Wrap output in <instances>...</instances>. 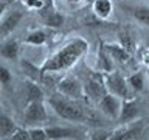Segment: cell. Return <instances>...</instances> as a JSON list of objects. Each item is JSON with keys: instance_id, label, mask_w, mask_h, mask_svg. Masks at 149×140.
<instances>
[{"instance_id": "12", "label": "cell", "mask_w": 149, "mask_h": 140, "mask_svg": "<svg viewBox=\"0 0 149 140\" xmlns=\"http://www.w3.org/2000/svg\"><path fill=\"white\" fill-rule=\"evenodd\" d=\"M106 45V48L107 51L110 53L112 56V59L115 61V64H120V65H129L130 64V61H132V53L127 50V48H124L123 45L120 44H104Z\"/></svg>"}, {"instance_id": "27", "label": "cell", "mask_w": 149, "mask_h": 140, "mask_svg": "<svg viewBox=\"0 0 149 140\" xmlns=\"http://www.w3.org/2000/svg\"><path fill=\"white\" fill-rule=\"evenodd\" d=\"M23 5L28 8V9H39L42 8V5H44V0H23Z\"/></svg>"}, {"instance_id": "18", "label": "cell", "mask_w": 149, "mask_h": 140, "mask_svg": "<svg viewBox=\"0 0 149 140\" xmlns=\"http://www.w3.org/2000/svg\"><path fill=\"white\" fill-rule=\"evenodd\" d=\"M20 67H22L23 73H25V76H26L28 79H33V81H36V83L42 84L45 73L42 72L40 65L37 67V65H34L33 62H30L28 59H22V61H20Z\"/></svg>"}, {"instance_id": "16", "label": "cell", "mask_w": 149, "mask_h": 140, "mask_svg": "<svg viewBox=\"0 0 149 140\" xmlns=\"http://www.w3.org/2000/svg\"><path fill=\"white\" fill-rule=\"evenodd\" d=\"M37 100H45V92L40 87L39 83L26 79L25 81V103L37 101Z\"/></svg>"}, {"instance_id": "23", "label": "cell", "mask_w": 149, "mask_h": 140, "mask_svg": "<svg viewBox=\"0 0 149 140\" xmlns=\"http://www.w3.org/2000/svg\"><path fill=\"white\" fill-rule=\"evenodd\" d=\"M28 129H30V139L31 140H48L47 129L42 128V126H31Z\"/></svg>"}, {"instance_id": "3", "label": "cell", "mask_w": 149, "mask_h": 140, "mask_svg": "<svg viewBox=\"0 0 149 140\" xmlns=\"http://www.w3.org/2000/svg\"><path fill=\"white\" fill-rule=\"evenodd\" d=\"M84 87H86V95L92 101L98 103L107 93L104 73L101 70H87V75L84 78Z\"/></svg>"}, {"instance_id": "25", "label": "cell", "mask_w": 149, "mask_h": 140, "mask_svg": "<svg viewBox=\"0 0 149 140\" xmlns=\"http://www.w3.org/2000/svg\"><path fill=\"white\" fill-rule=\"evenodd\" d=\"M0 83H2L3 87H8L9 84L13 83V73L8 70V67L2 65L0 67Z\"/></svg>"}, {"instance_id": "31", "label": "cell", "mask_w": 149, "mask_h": 140, "mask_svg": "<svg viewBox=\"0 0 149 140\" xmlns=\"http://www.w3.org/2000/svg\"><path fill=\"white\" fill-rule=\"evenodd\" d=\"M146 75H148V81H149V65H148V70H146Z\"/></svg>"}, {"instance_id": "19", "label": "cell", "mask_w": 149, "mask_h": 140, "mask_svg": "<svg viewBox=\"0 0 149 140\" xmlns=\"http://www.w3.org/2000/svg\"><path fill=\"white\" fill-rule=\"evenodd\" d=\"M17 128L19 126L16 125V121L8 114H5V112L0 114V139L2 140L11 139V135L17 131Z\"/></svg>"}, {"instance_id": "30", "label": "cell", "mask_w": 149, "mask_h": 140, "mask_svg": "<svg viewBox=\"0 0 149 140\" xmlns=\"http://www.w3.org/2000/svg\"><path fill=\"white\" fill-rule=\"evenodd\" d=\"M86 3H87V5H92V3H93V0H86Z\"/></svg>"}, {"instance_id": "9", "label": "cell", "mask_w": 149, "mask_h": 140, "mask_svg": "<svg viewBox=\"0 0 149 140\" xmlns=\"http://www.w3.org/2000/svg\"><path fill=\"white\" fill-rule=\"evenodd\" d=\"M121 106H123V100H121L120 97L113 95V93H110V92H107L106 95L96 103L98 112L102 114L109 120H118L120 112H121Z\"/></svg>"}, {"instance_id": "7", "label": "cell", "mask_w": 149, "mask_h": 140, "mask_svg": "<svg viewBox=\"0 0 149 140\" xmlns=\"http://www.w3.org/2000/svg\"><path fill=\"white\" fill-rule=\"evenodd\" d=\"M25 8H11V9H8V11L3 9L2 19H0V36H2L3 39L9 37V34L19 27V23L22 22V19L26 13Z\"/></svg>"}, {"instance_id": "6", "label": "cell", "mask_w": 149, "mask_h": 140, "mask_svg": "<svg viewBox=\"0 0 149 140\" xmlns=\"http://www.w3.org/2000/svg\"><path fill=\"white\" fill-rule=\"evenodd\" d=\"M56 90L62 95L72 97V98H78V100H84L87 98L86 95V87H84V81L76 75H65L58 81Z\"/></svg>"}, {"instance_id": "5", "label": "cell", "mask_w": 149, "mask_h": 140, "mask_svg": "<svg viewBox=\"0 0 149 140\" xmlns=\"http://www.w3.org/2000/svg\"><path fill=\"white\" fill-rule=\"evenodd\" d=\"M104 79H106V87L107 92L113 93V95L120 97L121 100H127V98H132V90L129 87L127 78H124L118 70H112V72L104 73Z\"/></svg>"}, {"instance_id": "21", "label": "cell", "mask_w": 149, "mask_h": 140, "mask_svg": "<svg viewBox=\"0 0 149 140\" xmlns=\"http://www.w3.org/2000/svg\"><path fill=\"white\" fill-rule=\"evenodd\" d=\"M23 42L28 45H34V47H40V45H45L48 42V34L44 31V30H31L28 34L25 36Z\"/></svg>"}, {"instance_id": "17", "label": "cell", "mask_w": 149, "mask_h": 140, "mask_svg": "<svg viewBox=\"0 0 149 140\" xmlns=\"http://www.w3.org/2000/svg\"><path fill=\"white\" fill-rule=\"evenodd\" d=\"M92 9L98 19L107 20L113 13V3H112V0H93Z\"/></svg>"}, {"instance_id": "29", "label": "cell", "mask_w": 149, "mask_h": 140, "mask_svg": "<svg viewBox=\"0 0 149 140\" xmlns=\"http://www.w3.org/2000/svg\"><path fill=\"white\" fill-rule=\"evenodd\" d=\"M11 2H16V0H3V3H2V6H8Z\"/></svg>"}, {"instance_id": "8", "label": "cell", "mask_w": 149, "mask_h": 140, "mask_svg": "<svg viewBox=\"0 0 149 140\" xmlns=\"http://www.w3.org/2000/svg\"><path fill=\"white\" fill-rule=\"evenodd\" d=\"M37 13H39L42 23L48 28H61L65 22L64 14L58 11L54 0H44V5H42V8Z\"/></svg>"}, {"instance_id": "28", "label": "cell", "mask_w": 149, "mask_h": 140, "mask_svg": "<svg viewBox=\"0 0 149 140\" xmlns=\"http://www.w3.org/2000/svg\"><path fill=\"white\" fill-rule=\"evenodd\" d=\"M64 2H67L68 5H79V3L86 2V0H64Z\"/></svg>"}, {"instance_id": "10", "label": "cell", "mask_w": 149, "mask_h": 140, "mask_svg": "<svg viewBox=\"0 0 149 140\" xmlns=\"http://www.w3.org/2000/svg\"><path fill=\"white\" fill-rule=\"evenodd\" d=\"M144 123L143 120H135L132 123L120 125L116 129L110 131L109 140H130L140 137V134H143Z\"/></svg>"}, {"instance_id": "22", "label": "cell", "mask_w": 149, "mask_h": 140, "mask_svg": "<svg viewBox=\"0 0 149 140\" xmlns=\"http://www.w3.org/2000/svg\"><path fill=\"white\" fill-rule=\"evenodd\" d=\"M129 13L138 23L149 27V6H132Z\"/></svg>"}, {"instance_id": "13", "label": "cell", "mask_w": 149, "mask_h": 140, "mask_svg": "<svg viewBox=\"0 0 149 140\" xmlns=\"http://www.w3.org/2000/svg\"><path fill=\"white\" fill-rule=\"evenodd\" d=\"M47 134H48V140H65V139H79L81 131L73 129V128H62V126H48Z\"/></svg>"}, {"instance_id": "1", "label": "cell", "mask_w": 149, "mask_h": 140, "mask_svg": "<svg viewBox=\"0 0 149 140\" xmlns=\"http://www.w3.org/2000/svg\"><path fill=\"white\" fill-rule=\"evenodd\" d=\"M88 51V42L81 36H76L73 39L58 48L54 53H51L40 65L44 73H59L72 69L79 59Z\"/></svg>"}, {"instance_id": "2", "label": "cell", "mask_w": 149, "mask_h": 140, "mask_svg": "<svg viewBox=\"0 0 149 140\" xmlns=\"http://www.w3.org/2000/svg\"><path fill=\"white\" fill-rule=\"evenodd\" d=\"M48 104L59 118L73 123H87L92 111L87 107V104H84L82 100L62 95L58 90L48 97Z\"/></svg>"}, {"instance_id": "24", "label": "cell", "mask_w": 149, "mask_h": 140, "mask_svg": "<svg viewBox=\"0 0 149 140\" xmlns=\"http://www.w3.org/2000/svg\"><path fill=\"white\" fill-rule=\"evenodd\" d=\"M9 140H31L30 139V129L26 126H19L17 131L11 135Z\"/></svg>"}, {"instance_id": "14", "label": "cell", "mask_w": 149, "mask_h": 140, "mask_svg": "<svg viewBox=\"0 0 149 140\" xmlns=\"http://www.w3.org/2000/svg\"><path fill=\"white\" fill-rule=\"evenodd\" d=\"M98 61H96V67L98 70H101L102 73H107V72H112L113 70V64L115 61L112 59L110 53L107 51L106 45L104 44H100V47H98Z\"/></svg>"}, {"instance_id": "4", "label": "cell", "mask_w": 149, "mask_h": 140, "mask_svg": "<svg viewBox=\"0 0 149 140\" xmlns=\"http://www.w3.org/2000/svg\"><path fill=\"white\" fill-rule=\"evenodd\" d=\"M48 121V112H47L45 100H37L25 103V112H23V126H40Z\"/></svg>"}, {"instance_id": "26", "label": "cell", "mask_w": 149, "mask_h": 140, "mask_svg": "<svg viewBox=\"0 0 149 140\" xmlns=\"http://www.w3.org/2000/svg\"><path fill=\"white\" fill-rule=\"evenodd\" d=\"M120 44L124 47V48H127L130 53L134 51V47H135V42L132 39V36L127 34V33H121L120 34Z\"/></svg>"}, {"instance_id": "11", "label": "cell", "mask_w": 149, "mask_h": 140, "mask_svg": "<svg viewBox=\"0 0 149 140\" xmlns=\"http://www.w3.org/2000/svg\"><path fill=\"white\" fill-rule=\"evenodd\" d=\"M140 117V107L137 103V98H127V100H123V106H121V112L118 117V123L120 125H126V123H132V121L138 120Z\"/></svg>"}, {"instance_id": "20", "label": "cell", "mask_w": 149, "mask_h": 140, "mask_svg": "<svg viewBox=\"0 0 149 140\" xmlns=\"http://www.w3.org/2000/svg\"><path fill=\"white\" fill-rule=\"evenodd\" d=\"M146 76L143 72H134L132 75L127 76V83L129 87L134 93H141L144 89H146Z\"/></svg>"}, {"instance_id": "15", "label": "cell", "mask_w": 149, "mask_h": 140, "mask_svg": "<svg viewBox=\"0 0 149 140\" xmlns=\"http://www.w3.org/2000/svg\"><path fill=\"white\" fill-rule=\"evenodd\" d=\"M19 53H20V44L16 39H13V37L3 39L2 45H0V55H2V58L13 61V59L19 58Z\"/></svg>"}]
</instances>
